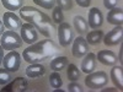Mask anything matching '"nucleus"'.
Wrapping results in <instances>:
<instances>
[{"instance_id": "1", "label": "nucleus", "mask_w": 123, "mask_h": 92, "mask_svg": "<svg viewBox=\"0 0 123 92\" xmlns=\"http://www.w3.org/2000/svg\"><path fill=\"white\" fill-rule=\"evenodd\" d=\"M20 17L25 20L26 22L33 25L35 28L38 29L39 33L43 34L44 37L48 38L53 37L54 29H55L53 20L49 18V16L46 15L44 12L39 11L38 9L33 6H24L20 9Z\"/></svg>"}, {"instance_id": "2", "label": "nucleus", "mask_w": 123, "mask_h": 92, "mask_svg": "<svg viewBox=\"0 0 123 92\" xmlns=\"http://www.w3.org/2000/svg\"><path fill=\"white\" fill-rule=\"evenodd\" d=\"M57 52H58V46L49 38L30 44V47L24 50L22 58L30 64H36L44 59L53 57Z\"/></svg>"}, {"instance_id": "3", "label": "nucleus", "mask_w": 123, "mask_h": 92, "mask_svg": "<svg viewBox=\"0 0 123 92\" xmlns=\"http://www.w3.org/2000/svg\"><path fill=\"white\" fill-rule=\"evenodd\" d=\"M24 40L18 33H16L15 31H5L1 34V40H0V46L4 49L7 50H12V49H17L22 46Z\"/></svg>"}, {"instance_id": "4", "label": "nucleus", "mask_w": 123, "mask_h": 92, "mask_svg": "<svg viewBox=\"0 0 123 92\" xmlns=\"http://www.w3.org/2000/svg\"><path fill=\"white\" fill-rule=\"evenodd\" d=\"M108 84V76L105 71H97V73H90L85 79V85L89 88L97 90L102 88Z\"/></svg>"}, {"instance_id": "5", "label": "nucleus", "mask_w": 123, "mask_h": 92, "mask_svg": "<svg viewBox=\"0 0 123 92\" xmlns=\"http://www.w3.org/2000/svg\"><path fill=\"white\" fill-rule=\"evenodd\" d=\"M58 38H59V44L62 47H68L74 40V31L71 29V26L68 22L59 23Z\"/></svg>"}, {"instance_id": "6", "label": "nucleus", "mask_w": 123, "mask_h": 92, "mask_svg": "<svg viewBox=\"0 0 123 92\" xmlns=\"http://www.w3.org/2000/svg\"><path fill=\"white\" fill-rule=\"evenodd\" d=\"M3 65H4V69H6L7 71L15 73L21 66V57H20V54L16 50H11L6 55H4Z\"/></svg>"}, {"instance_id": "7", "label": "nucleus", "mask_w": 123, "mask_h": 92, "mask_svg": "<svg viewBox=\"0 0 123 92\" xmlns=\"http://www.w3.org/2000/svg\"><path fill=\"white\" fill-rule=\"evenodd\" d=\"M20 33H21V38L25 43L27 44H33L38 40V32L35 28L33 25L31 23H22L21 29H20Z\"/></svg>"}, {"instance_id": "8", "label": "nucleus", "mask_w": 123, "mask_h": 92, "mask_svg": "<svg viewBox=\"0 0 123 92\" xmlns=\"http://www.w3.org/2000/svg\"><path fill=\"white\" fill-rule=\"evenodd\" d=\"M102 39H104V43L107 47H113V46L119 44L122 42V39H123V28H122V26H116L113 29H111Z\"/></svg>"}, {"instance_id": "9", "label": "nucleus", "mask_w": 123, "mask_h": 92, "mask_svg": "<svg viewBox=\"0 0 123 92\" xmlns=\"http://www.w3.org/2000/svg\"><path fill=\"white\" fill-rule=\"evenodd\" d=\"M87 50H89V44H87L85 38L79 36L78 38L74 39V44H73L71 52H73V55L75 58H83L84 55L87 54Z\"/></svg>"}, {"instance_id": "10", "label": "nucleus", "mask_w": 123, "mask_h": 92, "mask_svg": "<svg viewBox=\"0 0 123 92\" xmlns=\"http://www.w3.org/2000/svg\"><path fill=\"white\" fill-rule=\"evenodd\" d=\"M4 25L5 27H7L9 29H11V31H16V29H20L22 26V20L14 12H5L4 14Z\"/></svg>"}, {"instance_id": "11", "label": "nucleus", "mask_w": 123, "mask_h": 92, "mask_svg": "<svg viewBox=\"0 0 123 92\" xmlns=\"http://www.w3.org/2000/svg\"><path fill=\"white\" fill-rule=\"evenodd\" d=\"M89 26L92 28V29H96V28H100L104 23V15H102L101 10L97 9V7H92L90 9L89 11Z\"/></svg>"}, {"instance_id": "12", "label": "nucleus", "mask_w": 123, "mask_h": 92, "mask_svg": "<svg viewBox=\"0 0 123 92\" xmlns=\"http://www.w3.org/2000/svg\"><path fill=\"white\" fill-rule=\"evenodd\" d=\"M28 82L27 80L24 77H16L14 81L9 82V85H6L1 91L3 92H9V91H12V92H24L27 90Z\"/></svg>"}, {"instance_id": "13", "label": "nucleus", "mask_w": 123, "mask_h": 92, "mask_svg": "<svg viewBox=\"0 0 123 92\" xmlns=\"http://www.w3.org/2000/svg\"><path fill=\"white\" fill-rule=\"evenodd\" d=\"M96 59L104 65H115L117 63V57L112 50H100L96 55Z\"/></svg>"}, {"instance_id": "14", "label": "nucleus", "mask_w": 123, "mask_h": 92, "mask_svg": "<svg viewBox=\"0 0 123 92\" xmlns=\"http://www.w3.org/2000/svg\"><path fill=\"white\" fill-rule=\"evenodd\" d=\"M96 69V55L94 53H89L84 58L83 63H81V70L85 74H90Z\"/></svg>"}, {"instance_id": "15", "label": "nucleus", "mask_w": 123, "mask_h": 92, "mask_svg": "<svg viewBox=\"0 0 123 92\" xmlns=\"http://www.w3.org/2000/svg\"><path fill=\"white\" fill-rule=\"evenodd\" d=\"M107 21L108 23L116 25V26H122L123 22V11L119 7H113L111 9L107 14Z\"/></svg>"}, {"instance_id": "16", "label": "nucleus", "mask_w": 123, "mask_h": 92, "mask_svg": "<svg viewBox=\"0 0 123 92\" xmlns=\"http://www.w3.org/2000/svg\"><path fill=\"white\" fill-rule=\"evenodd\" d=\"M46 74V68L43 65H41L38 63L36 64H31L26 68V75L30 77V79H36V77H39Z\"/></svg>"}, {"instance_id": "17", "label": "nucleus", "mask_w": 123, "mask_h": 92, "mask_svg": "<svg viewBox=\"0 0 123 92\" xmlns=\"http://www.w3.org/2000/svg\"><path fill=\"white\" fill-rule=\"evenodd\" d=\"M111 80L116 85V87H118V90L123 88V68L122 66H113L111 69Z\"/></svg>"}, {"instance_id": "18", "label": "nucleus", "mask_w": 123, "mask_h": 92, "mask_svg": "<svg viewBox=\"0 0 123 92\" xmlns=\"http://www.w3.org/2000/svg\"><path fill=\"white\" fill-rule=\"evenodd\" d=\"M68 66V58L67 57H57L49 64V68L53 71H62Z\"/></svg>"}, {"instance_id": "19", "label": "nucleus", "mask_w": 123, "mask_h": 92, "mask_svg": "<svg viewBox=\"0 0 123 92\" xmlns=\"http://www.w3.org/2000/svg\"><path fill=\"white\" fill-rule=\"evenodd\" d=\"M102 38H104V32L101 29H94L92 32H89L86 36V42L87 44H98L102 42Z\"/></svg>"}, {"instance_id": "20", "label": "nucleus", "mask_w": 123, "mask_h": 92, "mask_svg": "<svg viewBox=\"0 0 123 92\" xmlns=\"http://www.w3.org/2000/svg\"><path fill=\"white\" fill-rule=\"evenodd\" d=\"M74 27L78 31L79 34H84L87 32V21L83 16H75L74 17Z\"/></svg>"}, {"instance_id": "21", "label": "nucleus", "mask_w": 123, "mask_h": 92, "mask_svg": "<svg viewBox=\"0 0 123 92\" xmlns=\"http://www.w3.org/2000/svg\"><path fill=\"white\" fill-rule=\"evenodd\" d=\"M4 7H6L10 11H16L20 10L24 5V0H1Z\"/></svg>"}, {"instance_id": "22", "label": "nucleus", "mask_w": 123, "mask_h": 92, "mask_svg": "<svg viewBox=\"0 0 123 92\" xmlns=\"http://www.w3.org/2000/svg\"><path fill=\"white\" fill-rule=\"evenodd\" d=\"M67 76L70 81H78L80 77V71L75 64H69L67 69Z\"/></svg>"}, {"instance_id": "23", "label": "nucleus", "mask_w": 123, "mask_h": 92, "mask_svg": "<svg viewBox=\"0 0 123 92\" xmlns=\"http://www.w3.org/2000/svg\"><path fill=\"white\" fill-rule=\"evenodd\" d=\"M49 84L50 86H52L53 88H60L62 86H63V80H62L60 75L57 73H53V74H50L49 76Z\"/></svg>"}, {"instance_id": "24", "label": "nucleus", "mask_w": 123, "mask_h": 92, "mask_svg": "<svg viewBox=\"0 0 123 92\" xmlns=\"http://www.w3.org/2000/svg\"><path fill=\"white\" fill-rule=\"evenodd\" d=\"M52 20L54 23H62L64 20V15H63V10L59 6L53 7V14H52Z\"/></svg>"}, {"instance_id": "25", "label": "nucleus", "mask_w": 123, "mask_h": 92, "mask_svg": "<svg viewBox=\"0 0 123 92\" xmlns=\"http://www.w3.org/2000/svg\"><path fill=\"white\" fill-rule=\"evenodd\" d=\"M11 73L6 69H0V85H6L11 81Z\"/></svg>"}, {"instance_id": "26", "label": "nucleus", "mask_w": 123, "mask_h": 92, "mask_svg": "<svg viewBox=\"0 0 123 92\" xmlns=\"http://www.w3.org/2000/svg\"><path fill=\"white\" fill-rule=\"evenodd\" d=\"M33 1L36 5L44 9H53L55 5V0H33Z\"/></svg>"}, {"instance_id": "27", "label": "nucleus", "mask_w": 123, "mask_h": 92, "mask_svg": "<svg viewBox=\"0 0 123 92\" xmlns=\"http://www.w3.org/2000/svg\"><path fill=\"white\" fill-rule=\"evenodd\" d=\"M55 3L62 10H71L73 9V0H55Z\"/></svg>"}, {"instance_id": "28", "label": "nucleus", "mask_w": 123, "mask_h": 92, "mask_svg": "<svg viewBox=\"0 0 123 92\" xmlns=\"http://www.w3.org/2000/svg\"><path fill=\"white\" fill-rule=\"evenodd\" d=\"M68 91H69V92H83L84 88H83V86H81L80 84H78V82H75V81H73L71 84H69Z\"/></svg>"}, {"instance_id": "29", "label": "nucleus", "mask_w": 123, "mask_h": 92, "mask_svg": "<svg viewBox=\"0 0 123 92\" xmlns=\"http://www.w3.org/2000/svg\"><path fill=\"white\" fill-rule=\"evenodd\" d=\"M117 3H118L117 0H104V5H105V7L108 9V10L116 7V6H117Z\"/></svg>"}, {"instance_id": "30", "label": "nucleus", "mask_w": 123, "mask_h": 92, "mask_svg": "<svg viewBox=\"0 0 123 92\" xmlns=\"http://www.w3.org/2000/svg\"><path fill=\"white\" fill-rule=\"evenodd\" d=\"M75 1L81 7H89L91 5V0H75Z\"/></svg>"}, {"instance_id": "31", "label": "nucleus", "mask_w": 123, "mask_h": 92, "mask_svg": "<svg viewBox=\"0 0 123 92\" xmlns=\"http://www.w3.org/2000/svg\"><path fill=\"white\" fill-rule=\"evenodd\" d=\"M3 59H4V48L0 46V65L3 64Z\"/></svg>"}, {"instance_id": "32", "label": "nucleus", "mask_w": 123, "mask_h": 92, "mask_svg": "<svg viewBox=\"0 0 123 92\" xmlns=\"http://www.w3.org/2000/svg\"><path fill=\"white\" fill-rule=\"evenodd\" d=\"M5 32V25H4V22L0 20V36H1L3 33Z\"/></svg>"}, {"instance_id": "33", "label": "nucleus", "mask_w": 123, "mask_h": 92, "mask_svg": "<svg viewBox=\"0 0 123 92\" xmlns=\"http://www.w3.org/2000/svg\"><path fill=\"white\" fill-rule=\"evenodd\" d=\"M117 60H119L121 63L123 61V48H121V50H119V57H118V59Z\"/></svg>"}, {"instance_id": "34", "label": "nucleus", "mask_w": 123, "mask_h": 92, "mask_svg": "<svg viewBox=\"0 0 123 92\" xmlns=\"http://www.w3.org/2000/svg\"><path fill=\"white\" fill-rule=\"evenodd\" d=\"M107 91H116V88H102V92H107Z\"/></svg>"}]
</instances>
